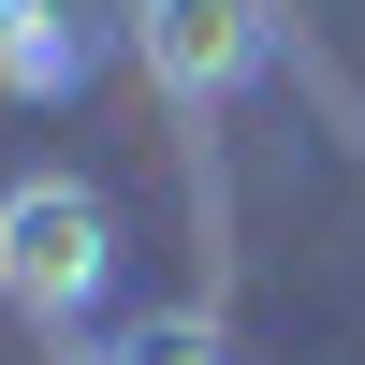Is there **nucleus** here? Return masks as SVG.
Instances as JSON below:
<instances>
[{
    "label": "nucleus",
    "instance_id": "39448f33",
    "mask_svg": "<svg viewBox=\"0 0 365 365\" xmlns=\"http://www.w3.org/2000/svg\"><path fill=\"white\" fill-rule=\"evenodd\" d=\"M0 15H15V0H0Z\"/></svg>",
    "mask_w": 365,
    "mask_h": 365
},
{
    "label": "nucleus",
    "instance_id": "7ed1b4c3",
    "mask_svg": "<svg viewBox=\"0 0 365 365\" xmlns=\"http://www.w3.org/2000/svg\"><path fill=\"white\" fill-rule=\"evenodd\" d=\"M0 88H15V103L88 88V29H73V0H15V15H0Z\"/></svg>",
    "mask_w": 365,
    "mask_h": 365
},
{
    "label": "nucleus",
    "instance_id": "f03ea898",
    "mask_svg": "<svg viewBox=\"0 0 365 365\" xmlns=\"http://www.w3.org/2000/svg\"><path fill=\"white\" fill-rule=\"evenodd\" d=\"M146 15V73L175 103H234L263 73V0H132Z\"/></svg>",
    "mask_w": 365,
    "mask_h": 365
},
{
    "label": "nucleus",
    "instance_id": "423d86ee",
    "mask_svg": "<svg viewBox=\"0 0 365 365\" xmlns=\"http://www.w3.org/2000/svg\"><path fill=\"white\" fill-rule=\"evenodd\" d=\"M117 365H132V351H117Z\"/></svg>",
    "mask_w": 365,
    "mask_h": 365
},
{
    "label": "nucleus",
    "instance_id": "f257e3e1",
    "mask_svg": "<svg viewBox=\"0 0 365 365\" xmlns=\"http://www.w3.org/2000/svg\"><path fill=\"white\" fill-rule=\"evenodd\" d=\"M117 292V205L88 175H0V307L29 322H88Z\"/></svg>",
    "mask_w": 365,
    "mask_h": 365
},
{
    "label": "nucleus",
    "instance_id": "20e7f679",
    "mask_svg": "<svg viewBox=\"0 0 365 365\" xmlns=\"http://www.w3.org/2000/svg\"><path fill=\"white\" fill-rule=\"evenodd\" d=\"M132 365H220V322H146Z\"/></svg>",
    "mask_w": 365,
    "mask_h": 365
}]
</instances>
